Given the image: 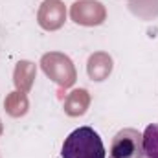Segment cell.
<instances>
[{
  "label": "cell",
  "instance_id": "obj_2",
  "mask_svg": "<svg viewBox=\"0 0 158 158\" xmlns=\"http://www.w3.org/2000/svg\"><path fill=\"white\" fill-rule=\"evenodd\" d=\"M109 158H143L142 132L136 129H121L114 134Z\"/></svg>",
  "mask_w": 158,
  "mask_h": 158
},
{
  "label": "cell",
  "instance_id": "obj_1",
  "mask_svg": "<svg viewBox=\"0 0 158 158\" xmlns=\"http://www.w3.org/2000/svg\"><path fill=\"white\" fill-rule=\"evenodd\" d=\"M61 158H107L101 136L92 127H79L63 143Z\"/></svg>",
  "mask_w": 158,
  "mask_h": 158
},
{
  "label": "cell",
  "instance_id": "obj_9",
  "mask_svg": "<svg viewBox=\"0 0 158 158\" xmlns=\"http://www.w3.org/2000/svg\"><path fill=\"white\" fill-rule=\"evenodd\" d=\"M86 107H88V92L86 90H74L64 105V110L70 114V116H81L86 112Z\"/></svg>",
  "mask_w": 158,
  "mask_h": 158
},
{
  "label": "cell",
  "instance_id": "obj_5",
  "mask_svg": "<svg viewBox=\"0 0 158 158\" xmlns=\"http://www.w3.org/2000/svg\"><path fill=\"white\" fill-rule=\"evenodd\" d=\"M64 19H66V9L61 0H44L42 2L39 9V24L44 30H48V31L59 30L64 24Z\"/></svg>",
  "mask_w": 158,
  "mask_h": 158
},
{
  "label": "cell",
  "instance_id": "obj_11",
  "mask_svg": "<svg viewBox=\"0 0 158 158\" xmlns=\"http://www.w3.org/2000/svg\"><path fill=\"white\" fill-rule=\"evenodd\" d=\"M0 132H2V127H0Z\"/></svg>",
  "mask_w": 158,
  "mask_h": 158
},
{
  "label": "cell",
  "instance_id": "obj_8",
  "mask_svg": "<svg viewBox=\"0 0 158 158\" xmlns=\"http://www.w3.org/2000/svg\"><path fill=\"white\" fill-rule=\"evenodd\" d=\"M33 79H35V66L28 61H20L17 64V70H15V85L22 92H26L31 88Z\"/></svg>",
  "mask_w": 158,
  "mask_h": 158
},
{
  "label": "cell",
  "instance_id": "obj_7",
  "mask_svg": "<svg viewBox=\"0 0 158 158\" xmlns=\"http://www.w3.org/2000/svg\"><path fill=\"white\" fill-rule=\"evenodd\" d=\"M143 145V158H158V123L147 125L142 134Z\"/></svg>",
  "mask_w": 158,
  "mask_h": 158
},
{
  "label": "cell",
  "instance_id": "obj_6",
  "mask_svg": "<svg viewBox=\"0 0 158 158\" xmlns=\"http://www.w3.org/2000/svg\"><path fill=\"white\" fill-rule=\"evenodd\" d=\"M112 72V59L107 53H94L88 59V76L92 81H103Z\"/></svg>",
  "mask_w": 158,
  "mask_h": 158
},
{
  "label": "cell",
  "instance_id": "obj_4",
  "mask_svg": "<svg viewBox=\"0 0 158 158\" xmlns=\"http://www.w3.org/2000/svg\"><path fill=\"white\" fill-rule=\"evenodd\" d=\"M76 24L81 26H99L105 20V7L94 0H79L72 6L70 11Z\"/></svg>",
  "mask_w": 158,
  "mask_h": 158
},
{
  "label": "cell",
  "instance_id": "obj_10",
  "mask_svg": "<svg viewBox=\"0 0 158 158\" xmlns=\"http://www.w3.org/2000/svg\"><path fill=\"white\" fill-rule=\"evenodd\" d=\"M6 109H7V112H9L11 116H22V114H26V110H28V101H26V98H24L22 94L13 92V94H9L7 99H6Z\"/></svg>",
  "mask_w": 158,
  "mask_h": 158
},
{
  "label": "cell",
  "instance_id": "obj_3",
  "mask_svg": "<svg viewBox=\"0 0 158 158\" xmlns=\"http://www.w3.org/2000/svg\"><path fill=\"white\" fill-rule=\"evenodd\" d=\"M40 64H42L44 74L50 76L59 86L68 88V86L74 85V81H76V70H74L72 61H70L66 55L55 53V52L46 53V55L42 57Z\"/></svg>",
  "mask_w": 158,
  "mask_h": 158
}]
</instances>
